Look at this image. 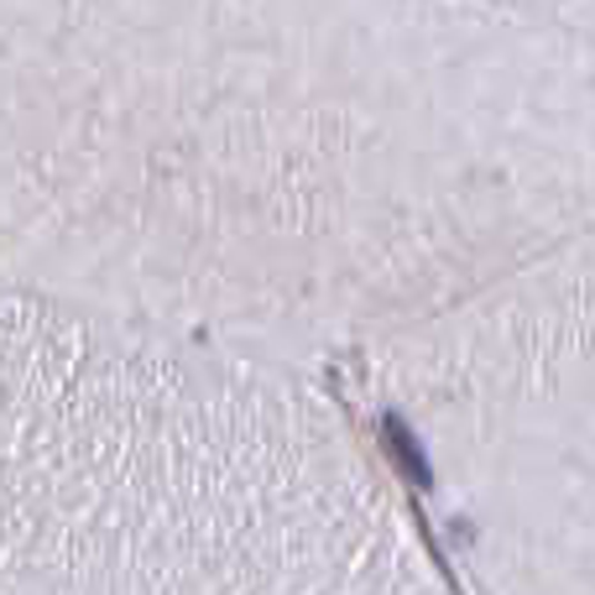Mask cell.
I'll list each match as a JSON object with an SVG mask.
<instances>
[{
    "label": "cell",
    "mask_w": 595,
    "mask_h": 595,
    "mask_svg": "<svg viewBox=\"0 0 595 595\" xmlns=\"http://www.w3.org/2000/svg\"><path fill=\"white\" fill-rule=\"evenodd\" d=\"M595 225V48L507 0H0V292L324 371Z\"/></svg>",
    "instance_id": "cell-1"
},
{
    "label": "cell",
    "mask_w": 595,
    "mask_h": 595,
    "mask_svg": "<svg viewBox=\"0 0 595 595\" xmlns=\"http://www.w3.org/2000/svg\"><path fill=\"white\" fill-rule=\"evenodd\" d=\"M0 595H465L319 371L0 292Z\"/></svg>",
    "instance_id": "cell-2"
}]
</instances>
